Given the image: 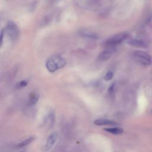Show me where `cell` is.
<instances>
[{
	"label": "cell",
	"instance_id": "obj_11",
	"mask_svg": "<svg viewBox=\"0 0 152 152\" xmlns=\"http://www.w3.org/2000/svg\"><path fill=\"white\" fill-rule=\"evenodd\" d=\"M34 140H35V138L33 137H30L23 140L21 143H19L17 145V147H19V148H22V147H23L25 146H26V145H29V144H30Z\"/></svg>",
	"mask_w": 152,
	"mask_h": 152
},
{
	"label": "cell",
	"instance_id": "obj_13",
	"mask_svg": "<svg viewBox=\"0 0 152 152\" xmlns=\"http://www.w3.org/2000/svg\"><path fill=\"white\" fill-rule=\"evenodd\" d=\"M113 75H114V74L112 71H109L106 73V75L105 76V80L106 81H109L111 80L112 77H113Z\"/></svg>",
	"mask_w": 152,
	"mask_h": 152
},
{
	"label": "cell",
	"instance_id": "obj_7",
	"mask_svg": "<svg viewBox=\"0 0 152 152\" xmlns=\"http://www.w3.org/2000/svg\"><path fill=\"white\" fill-rule=\"evenodd\" d=\"M78 34L80 37L86 39H96L98 38V36L96 33L87 30H81Z\"/></svg>",
	"mask_w": 152,
	"mask_h": 152
},
{
	"label": "cell",
	"instance_id": "obj_1",
	"mask_svg": "<svg viewBox=\"0 0 152 152\" xmlns=\"http://www.w3.org/2000/svg\"><path fill=\"white\" fill-rule=\"evenodd\" d=\"M66 64V61L59 54H55L50 56L46 62V67L47 69L51 72H54L56 70L63 68Z\"/></svg>",
	"mask_w": 152,
	"mask_h": 152
},
{
	"label": "cell",
	"instance_id": "obj_8",
	"mask_svg": "<svg viewBox=\"0 0 152 152\" xmlns=\"http://www.w3.org/2000/svg\"><path fill=\"white\" fill-rule=\"evenodd\" d=\"M94 124L99 126L101 125H111V126H117L119 124L115 121L108 120V119H98L94 121Z\"/></svg>",
	"mask_w": 152,
	"mask_h": 152
},
{
	"label": "cell",
	"instance_id": "obj_9",
	"mask_svg": "<svg viewBox=\"0 0 152 152\" xmlns=\"http://www.w3.org/2000/svg\"><path fill=\"white\" fill-rule=\"evenodd\" d=\"M112 56V52L108 50H105L102 51L98 56V59L102 61H107Z\"/></svg>",
	"mask_w": 152,
	"mask_h": 152
},
{
	"label": "cell",
	"instance_id": "obj_10",
	"mask_svg": "<svg viewBox=\"0 0 152 152\" xmlns=\"http://www.w3.org/2000/svg\"><path fill=\"white\" fill-rule=\"evenodd\" d=\"M105 131L109 132L110 133H112L113 134L115 135H119L123 133L124 130L121 128H118V127H114V128H107L104 130Z\"/></svg>",
	"mask_w": 152,
	"mask_h": 152
},
{
	"label": "cell",
	"instance_id": "obj_2",
	"mask_svg": "<svg viewBox=\"0 0 152 152\" xmlns=\"http://www.w3.org/2000/svg\"><path fill=\"white\" fill-rule=\"evenodd\" d=\"M129 36V34L126 32L119 33L116 34L110 38H109L105 42L104 45L106 47H115L121 43L125 40L128 39Z\"/></svg>",
	"mask_w": 152,
	"mask_h": 152
},
{
	"label": "cell",
	"instance_id": "obj_12",
	"mask_svg": "<svg viewBox=\"0 0 152 152\" xmlns=\"http://www.w3.org/2000/svg\"><path fill=\"white\" fill-rule=\"evenodd\" d=\"M39 99V96L37 94L35 93H32L30 96V98H29V105L32 106L35 105V104H36V102H38Z\"/></svg>",
	"mask_w": 152,
	"mask_h": 152
},
{
	"label": "cell",
	"instance_id": "obj_16",
	"mask_svg": "<svg viewBox=\"0 0 152 152\" xmlns=\"http://www.w3.org/2000/svg\"><path fill=\"white\" fill-rule=\"evenodd\" d=\"M20 152H25V151H20Z\"/></svg>",
	"mask_w": 152,
	"mask_h": 152
},
{
	"label": "cell",
	"instance_id": "obj_5",
	"mask_svg": "<svg viewBox=\"0 0 152 152\" xmlns=\"http://www.w3.org/2000/svg\"><path fill=\"white\" fill-rule=\"evenodd\" d=\"M127 43L132 47L138 48H145L148 46L145 42L137 39H130L127 41Z\"/></svg>",
	"mask_w": 152,
	"mask_h": 152
},
{
	"label": "cell",
	"instance_id": "obj_17",
	"mask_svg": "<svg viewBox=\"0 0 152 152\" xmlns=\"http://www.w3.org/2000/svg\"><path fill=\"white\" fill-rule=\"evenodd\" d=\"M151 112H152V111H151Z\"/></svg>",
	"mask_w": 152,
	"mask_h": 152
},
{
	"label": "cell",
	"instance_id": "obj_3",
	"mask_svg": "<svg viewBox=\"0 0 152 152\" xmlns=\"http://www.w3.org/2000/svg\"><path fill=\"white\" fill-rule=\"evenodd\" d=\"M133 57L137 62L142 65H148L151 64V57L145 52L136 51L133 53Z\"/></svg>",
	"mask_w": 152,
	"mask_h": 152
},
{
	"label": "cell",
	"instance_id": "obj_4",
	"mask_svg": "<svg viewBox=\"0 0 152 152\" xmlns=\"http://www.w3.org/2000/svg\"><path fill=\"white\" fill-rule=\"evenodd\" d=\"M7 35L12 41H16L19 36V30L17 26L13 22H9L4 29Z\"/></svg>",
	"mask_w": 152,
	"mask_h": 152
},
{
	"label": "cell",
	"instance_id": "obj_15",
	"mask_svg": "<svg viewBox=\"0 0 152 152\" xmlns=\"http://www.w3.org/2000/svg\"><path fill=\"white\" fill-rule=\"evenodd\" d=\"M115 89V83H113V84H112V85L110 86V87L109 88L108 91H109V92L110 93H113V92H114Z\"/></svg>",
	"mask_w": 152,
	"mask_h": 152
},
{
	"label": "cell",
	"instance_id": "obj_14",
	"mask_svg": "<svg viewBox=\"0 0 152 152\" xmlns=\"http://www.w3.org/2000/svg\"><path fill=\"white\" fill-rule=\"evenodd\" d=\"M27 85H28V82L26 81L23 80V81H21V82H19L17 83L16 87H17V88L20 89V88H22L26 87Z\"/></svg>",
	"mask_w": 152,
	"mask_h": 152
},
{
	"label": "cell",
	"instance_id": "obj_6",
	"mask_svg": "<svg viewBox=\"0 0 152 152\" xmlns=\"http://www.w3.org/2000/svg\"><path fill=\"white\" fill-rule=\"evenodd\" d=\"M58 138V134L56 132H52L51 133L48 138H47L46 144L45 145V150L46 151L49 150L50 148H52V147L54 145L55 143L56 140Z\"/></svg>",
	"mask_w": 152,
	"mask_h": 152
}]
</instances>
